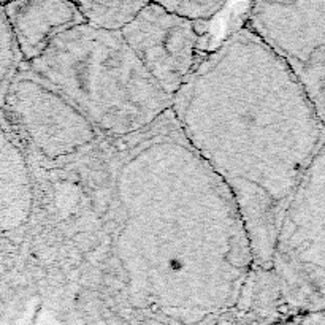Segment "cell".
<instances>
[{"label": "cell", "mask_w": 325, "mask_h": 325, "mask_svg": "<svg viewBox=\"0 0 325 325\" xmlns=\"http://www.w3.org/2000/svg\"><path fill=\"white\" fill-rule=\"evenodd\" d=\"M172 15L182 18L189 23H202L211 21L225 8V2H213V0H182V2H159Z\"/></svg>", "instance_id": "cell-10"}, {"label": "cell", "mask_w": 325, "mask_h": 325, "mask_svg": "<svg viewBox=\"0 0 325 325\" xmlns=\"http://www.w3.org/2000/svg\"><path fill=\"white\" fill-rule=\"evenodd\" d=\"M3 113L37 165L75 159L103 140L72 102L24 63L8 88Z\"/></svg>", "instance_id": "cell-2"}, {"label": "cell", "mask_w": 325, "mask_h": 325, "mask_svg": "<svg viewBox=\"0 0 325 325\" xmlns=\"http://www.w3.org/2000/svg\"><path fill=\"white\" fill-rule=\"evenodd\" d=\"M84 24L98 30L121 32L138 13L146 2H75Z\"/></svg>", "instance_id": "cell-8"}, {"label": "cell", "mask_w": 325, "mask_h": 325, "mask_svg": "<svg viewBox=\"0 0 325 325\" xmlns=\"http://www.w3.org/2000/svg\"><path fill=\"white\" fill-rule=\"evenodd\" d=\"M284 262L308 271L317 291H324V151L311 162L282 214L271 266Z\"/></svg>", "instance_id": "cell-5"}, {"label": "cell", "mask_w": 325, "mask_h": 325, "mask_svg": "<svg viewBox=\"0 0 325 325\" xmlns=\"http://www.w3.org/2000/svg\"><path fill=\"white\" fill-rule=\"evenodd\" d=\"M30 160L0 108V235L23 230L32 208L27 207V190L33 192Z\"/></svg>", "instance_id": "cell-7"}, {"label": "cell", "mask_w": 325, "mask_h": 325, "mask_svg": "<svg viewBox=\"0 0 325 325\" xmlns=\"http://www.w3.org/2000/svg\"><path fill=\"white\" fill-rule=\"evenodd\" d=\"M2 8L23 63L38 59L62 32L84 24L75 2L21 0L2 2Z\"/></svg>", "instance_id": "cell-6"}, {"label": "cell", "mask_w": 325, "mask_h": 325, "mask_svg": "<svg viewBox=\"0 0 325 325\" xmlns=\"http://www.w3.org/2000/svg\"><path fill=\"white\" fill-rule=\"evenodd\" d=\"M24 65L72 102L103 140L138 133L173 108V98L146 72L121 32L75 26Z\"/></svg>", "instance_id": "cell-1"}, {"label": "cell", "mask_w": 325, "mask_h": 325, "mask_svg": "<svg viewBox=\"0 0 325 325\" xmlns=\"http://www.w3.org/2000/svg\"><path fill=\"white\" fill-rule=\"evenodd\" d=\"M121 35L146 72L172 98L202 62L197 26L168 13L159 2H146Z\"/></svg>", "instance_id": "cell-4"}, {"label": "cell", "mask_w": 325, "mask_h": 325, "mask_svg": "<svg viewBox=\"0 0 325 325\" xmlns=\"http://www.w3.org/2000/svg\"><path fill=\"white\" fill-rule=\"evenodd\" d=\"M21 63H23V60H21L10 26L6 23L2 2H0V108L2 110L8 88Z\"/></svg>", "instance_id": "cell-9"}, {"label": "cell", "mask_w": 325, "mask_h": 325, "mask_svg": "<svg viewBox=\"0 0 325 325\" xmlns=\"http://www.w3.org/2000/svg\"><path fill=\"white\" fill-rule=\"evenodd\" d=\"M244 27L291 70L324 121L325 0L251 3Z\"/></svg>", "instance_id": "cell-3"}]
</instances>
